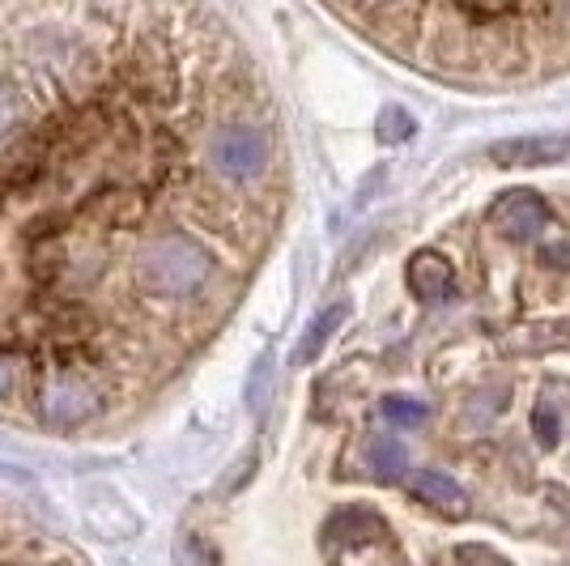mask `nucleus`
Masks as SVG:
<instances>
[{"label": "nucleus", "mask_w": 570, "mask_h": 566, "mask_svg": "<svg viewBox=\"0 0 570 566\" xmlns=\"http://www.w3.org/2000/svg\"><path fill=\"white\" fill-rule=\"evenodd\" d=\"M455 558H481V563H502L494 549H485V545H460L455 549Z\"/></svg>", "instance_id": "obj_16"}, {"label": "nucleus", "mask_w": 570, "mask_h": 566, "mask_svg": "<svg viewBox=\"0 0 570 566\" xmlns=\"http://www.w3.org/2000/svg\"><path fill=\"white\" fill-rule=\"evenodd\" d=\"M214 273L217 256L188 231H163V235L145 238L137 260H132V282L154 303L196 299L214 282Z\"/></svg>", "instance_id": "obj_1"}, {"label": "nucleus", "mask_w": 570, "mask_h": 566, "mask_svg": "<svg viewBox=\"0 0 570 566\" xmlns=\"http://www.w3.org/2000/svg\"><path fill=\"white\" fill-rule=\"evenodd\" d=\"M341 320H345V308H341V303L324 311V315L311 324L307 336H303V345H298V362H315V358H320V350L328 345V336H333V329L341 324Z\"/></svg>", "instance_id": "obj_10"}, {"label": "nucleus", "mask_w": 570, "mask_h": 566, "mask_svg": "<svg viewBox=\"0 0 570 566\" xmlns=\"http://www.w3.org/2000/svg\"><path fill=\"white\" fill-rule=\"evenodd\" d=\"M380 409L392 426H422L430 418L426 401H413V397H383Z\"/></svg>", "instance_id": "obj_11"}, {"label": "nucleus", "mask_w": 570, "mask_h": 566, "mask_svg": "<svg viewBox=\"0 0 570 566\" xmlns=\"http://www.w3.org/2000/svg\"><path fill=\"white\" fill-rule=\"evenodd\" d=\"M102 413V392L98 383L77 362H60L51 375L39 383V418L56 430L65 426H81Z\"/></svg>", "instance_id": "obj_3"}, {"label": "nucleus", "mask_w": 570, "mask_h": 566, "mask_svg": "<svg viewBox=\"0 0 570 566\" xmlns=\"http://www.w3.org/2000/svg\"><path fill=\"white\" fill-rule=\"evenodd\" d=\"M409 290H413L422 303H430V308L455 299L452 264L439 256V252H417V256L409 260Z\"/></svg>", "instance_id": "obj_6"}, {"label": "nucleus", "mask_w": 570, "mask_h": 566, "mask_svg": "<svg viewBox=\"0 0 570 566\" xmlns=\"http://www.w3.org/2000/svg\"><path fill=\"white\" fill-rule=\"evenodd\" d=\"M366 460H371V469H375V477H380V481H401L404 469H409V451H404V443H401V439H387V435L371 439Z\"/></svg>", "instance_id": "obj_9"}, {"label": "nucleus", "mask_w": 570, "mask_h": 566, "mask_svg": "<svg viewBox=\"0 0 570 566\" xmlns=\"http://www.w3.org/2000/svg\"><path fill=\"white\" fill-rule=\"evenodd\" d=\"M490 158L502 166H546L570 158V133H546V137H511L490 145Z\"/></svg>", "instance_id": "obj_5"}, {"label": "nucleus", "mask_w": 570, "mask_h": 566, "mask_svg": "<svg viewBox=\"0 0 570 566\" xmlns=\"http://www.w3.org/2000/svg\"><path fill=\"white\" fill-rule=\"evenodd\" d=\"M532 430H537V439H541L546 448L558 443V435H562V418H558V409H553L549 401L537 404V413H532Z\"/></svg>", "instance_id": "obj_12"}, {"label": "nucleus", "mask_w": 570, "mask_h": 566, "mask_svg": "<svg viewBox=\"0 0 570 566\" xmlns=\"http://www.w3.org/2000/svg\"><path fill=\"white\" fill-rule=\"evenodd\" d=\"M380 137L383 142H404V137H413V119H409V111H401V107L383 111Z\"/></svg>", "instance_id": "obj_15"}, {"label": "nucleus", "mask_w": 570, "mask_h": 566, "mask_svg": "<svg viewBox=\"0 0 570 566\" xmlns=\"http://www.w3.org/2000/svg\"><path fill=\"white\" fill-rule=\"evenodd\" d=\"M413 495L422 498L426 507H434V511H443V516H469V498H464V490L455 486L452 477H443V472H417V481H413Z\"/></svg>", "instance_id": "obj_8"}, {"label": "nucleus", "mask_w": 570, "mask_h": 566, "mask_svg": "<svg viewBox=\"0 0 570 566\" xmlns=\"http://www.w3.org/2000/svg\"><path fill=\"white\" fill-rule=\"evenodd\" d=\"M268 383H273V362L268 358H261L256 362V371H252V383H247V404L261 413L264 401H268Z\"/></svg>", "instance_id": "obj_14"}, {"label": "nucleus", "mask_w": 570, "mask_h": 566, "mask_svg": "<svg viewBox=\"0 0 570 566\" xmlns=\"http://www.w3.org/2000/svg\"><path fill=\"white\" fill-rule=\"evenodd\" d=\"M13 383H18V375H13V362H4V358H0V401L13 392Z\"/></svg>", "instance_id": "obj_17"}, {"label": "nucleus", "mask_w": 570, "mask_h": 566, "mask_svg": "<svg viewBox=\"0 0 570 566\" xmlns=\"http://www.w3.org/2000/svg\"><path fill=\"white\" fill-rule=\"evenodd\" d=\"M18 119H22V111H18V95H13V86L0 77V142H9V137L18 133Z\"/></svg>", "instance_id": "obj_13"}, {"label": "nucleus", "mask_w": 570, "mask_h": 566, "mask_svg": "<svg viewBox=\"0 0 570 566\" xmlns=\"http://www.w3.org/2000/svg\"><path fill=\"white\" fill-rule=\"evenodd\" d=\"M387 537V524H383L375 511H366V507H354V511H336L328 519V528H324V545H328V558L336 554V545H362V541H383Z\"/></svg>", "instance_id": "obj_7"}, {"label": "nucleus", "mask_w": 570, "mask_h": 566, "mask_svg": "<svg viewBox=\"0 0 570 566\" xmlns=\"http://www.w3.org/2000/svg\"><path fill=\"white\" fill-rule=\"evenodd\" d=\"M209 163L226 184H252L273 163V133L252 116L226 119L209 142Z\"/></svg>", "instance_id": "obj_2"}, {"label": "nucleus", "mask_w": 570, "mask_h": 566, "mask_svg": "<svg viewBox=\"0 0 570 566\" xmlns=\"http://www.w3.org/2000/svg\"><path fill=\"white\" fill-rule=\"evenodd\" d=\"M490 222H494V231H499L502 238H511V243H528V238H537L549 226V209L537 192L520 188V192H507V196L494 201Z\"/></svg>", "instance_id": "obj_4"}, {"label": "nucleus", "mask_w": 570, "mask_h": 566, "mask_svg": "<svg viewBox=\"0 0 570 566\" xmlns=\"http://www.w3.org/2000/svg\"><path fill=\"white\" fill-rule=\"evenodd\" d=\"M562 13H567V22H570V0H562Z\"/></svg>", "instance_id": "obj_18"}]
</instances>
